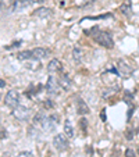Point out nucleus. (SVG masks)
<instances>
[{
    "instance_id": "1",
    "label": "nucleus",
    "mask_w": 139,
    "mask_h": 157,
    "mask_svg": "<svg viewBox=\"0 0 139 157\" xmlns=\"http://www.w3.org/2000/svg\"><path fill=\"white\" fill-rule=\"evenodd\" d=\"M91 36L93 38V40L98 44H100V46H104V48H107V49H111L113 46H114L113 36L110 35L109 32H106V31H100V29H98V28H93Z\"/></svg>"
},
{
    "instance_id": "2",
    "label": "nucleus",
    "mask_w": 139,
    "mask_h": 157,
    "mask_svg": "<svg viewBox=\"0 0 139 157\" xmlns=\"http://www.w3.org/2000/svg\"><path fill=\"white\" fill-rule=\"evenodd\" d=\"M59 114H50V116H44L43 121H42V128H43L44 131H48V132H52V131H54V128H56V125L59 124Z\"/></svg>"
},
{
    "instance_id": "3",
    "label": "nucleus",
    "mask_w": 139,
    "mask_h": 157,
    "mask_svg": "<svg viewBox=\"0 0 139 157\" xmlns=\"http://www.w3.org/2000/svg\"><path fill=\"white\" fill-rule=\"evenodd\" d=\"M4 104L11 110H14L15 107L20 106V95H18L17 90H9L6 93V96H4Z\"/></svg>"
},
{
    "instance_id": "4",
    "label": "nucleus",
    "mask_w": 139,
    "mask_h": 157,
    "mask_svg": "<svg viewBox=\"0 0 139 157\" xmlns=\"http://www.w3.org/2000/svg\"><path fill=\"white\" fill-rule=\"evenodd\" d=\"M13 116L18 120V121H27L31 117V110L27 106H18L13 110Z\"/></svg>"
},
{
    "instance_id": "5",
    "label": "nucleus",
    "mask_w": 139,
    "mask_h": 157,
    "mask_svg": "<svg viewBox=\"0 0 139 157\" xmlns=\"http://www.w3.org/2000/svg\"><path fill=\"white\" fill-rule=\"evenodd\" d=\"M53 146L56 150L59 151H65L68 149V140L65 138L64 133H57L53 138Z\"/></svg>"
},
{
    "instance_id": "6",
    "label": "nucleus",
    "mask_w": 139,
    "mask_h": 157,
    "mask_svg": "<svg viewBox=\"0 0 139 157\" xmlns=\"http://www.w3.org/2000/svg\"><path fill=\"white\" fill-rule=\"evenodd\" d=\"M60 89H61L60 81L54 77H49L48 82H46V92H48L49 95H57Z\"/></svg>"
},
{
    "instance_id": "7",
    "label": "nucleus",
    "mask_w": 139,
    "mask_h": 157,
    "mask_svg": "<svg viewBox=\"0 0 139 157\" xmlns=\"http://www.w3.org/2000/svg\"><path fill=\"white\" fill-rule=\"evenodd\" d=\"M48 71L50 72V74H59V72L63 71V64L60 60L57 59H53L49 61L48 64Z\"/></svg>"
},
{
    "instance_id": "8",
    "label": "nucleus",
    "mask_w": 139,
    "mask_h": 157,
    "mask_svg": "<svg viewBox=\"0 0 139 157\" xmlns=\"http://www.w3.org/2000/svg\"><path fill=\"white\" fill-rule=\"evenodd\" d=\"M49 54H50V52H49L48 49H44V48H35L32 50V57L36 59V60L46 59V57H49Z\"/></svg>"
},
{
    "instance_id": "9",
    "label": "nucleus",
    "mask_w": 139,
    "mask_h": 157,
    "mask_svg": "<svg viewBox=\"0 0 139 157\" xmlns=\"http://www.w3.org/2000/svg\"><path fill=\"white\" fill-rule=\"evenodd\" d=\"M33 14L39 18H49L53 15V11H52V9H49V7H39V9H36L35 11H33Z\"/></svg>"
},
{
    "instance_id": "10",
    "label": "nucleus",
    "mask_w": 139,
    "mask_h": 157,
    "mask_svg": "<svg viewBox=\"0 0 139 157\" xmlns=\"http://www.w3.org/2000/svg\"><path fill=\"white\" fill-rule=\"evenodd\" d=\"M77 111H78V114H81V116H85V114H88L89 111H91V110H89V106L81 98L77 99Z\"/></svg>"
},
{
    "instance_id": "11",
    "label": "nucleus",
    "mask_w": 139,
    "mask_h": 157,
    "mask_svg": "<svg viewBox=\"0 0 139 157\" xmlns=\"http://www.w3.org/2000/svg\"><path fill=\"white\" fill-rule=\"evenodd\" d=\"M32 3H33V0H15L13 9H14L15 11H20V10H22V9H25V7L31 6Z\"/></svg>"
},
{
    "instance_id": "12",
    "label": "nucleus",
    "mask_w": 139,
    "mask_h": 157,
    "mask_svg": "<svg viewBox=\"0 0 139 157\" xmlns=\"http://www.w3.org/2000/svg\"><path fill=\"white\" fill-rule=\"evenodd\" d=\"M118 71H120V74H122V75H129L131 72H132V68H131L129 65L125 64V61L120 60L118 61Z\"/></svg>"
},
{
    "instance_id": "13",
    "label": "nucleus",
    "mask_w": 139,
    "mask_h": 157,
    "mask_svg": "<svg viewBox=\"0 0 139 157\" xmlns=\"http://www.w3.org/2000/svg\"><path fill=\"white\" fill-rule=\"evenodd\" d=\"M17 59L21 60V61H25V60H29V59H33L32 57V50H24V52H20L17 54Z\"/></svg>"
},
{
    "instance_id": "14",
    "label": "nucleus",
    "mask_w": 139,
    "mask_h": 157,
    "mask_svg": "<svg viewBox=\"0 0 139 157\" xmlns=\"http://www.w3.org/2000/svg\"><path fill=\"white\" fill-rule=\"evenodd\" d=\"M64 133L67 135V138H72V136H74V128H72L71 122L68 121V120L64 122Z\"/></svg>"
},
{
    "instance_id": "15",
    "label": "nucleus",
    "mask_w": 139,
    "mask_h": 157,
    "mask_svg": "<svg viewBox=\"0 0 139 157\" xmlns=\"http://www.w3.org/2000/svg\"><path fill=\"white\" fill-rule=\"evenodd\" d=\"M120 10H121V13L125 15V17H129L131 15V11H132V9H131V2L128 0V2H125L124 4H122L121 7H120Z\"/></svg>"
},
{
    "instance_id": "16",
    "label": "nucleus",
    "mask_w": 139,
    "mask_h": 157,
    "mask_svg": "<svg viewBox=\"0 0 139 157\" xmlns=\"http://www.w3.org/2000/svg\"><path fill=\"white\" fill-rule=\"evenodd\" d=\"M72 56H74V60L78 63L82 61V50H81L79 48H74V50H72Z\"/></svg>"
},
{
    "instance_id": "17",
    "label": "nucleus",
    "mask_w": 139,
    "mask_h": 157,
    "mask_svg": "<svg viewBox=\"0 0 139 157\" xmlns=\"http://www.w3.org/2000/svg\"><path fill=\"white\" fill-rule=\"evenodd\" d=\"M59 81H60V83H61V88H64L65 90H68V88L71 86V81H70V78H68L67 75H64V77Z\"/></svg>"
},
{
    "instance_id": "18",
    "label": "nucleus",
    "mask_w": 139,
    "mask_h": 157,
    "mask_svg": "<svg viewBox=\"0 0 139 157\" xmlns=\"http://www.w3.org/2000/svg\"><path fill=\"white\" fill-rule=\"evenodd\" d=\"M125 157H136V153L132 149H127V150H125Z\"/></svg>"
},
{
    "instance_id": "19",
    "label": "nucleus",
    "mask_w": 139,
    "mask_h": 157,
    "mask_svg": "<svg viewBox=\"0 0 139 157\" xmlns=\"http://www.w3.org/2000/svg\"><path fill=\"white\" fill-rule=\"evenodd\" d=\"M17 157H33V154L31 151H21Z\"/></svg>"
},
{
    "instance_id": "20",
    "label": "nucleus",
    "mask_w": 139,
    "mask_h": 157,
    "mask_svg": "<svg viewBox=\"0 0 139 157\" xmlns=\"http://www.w3.org/2000/svg\"><path fill=\"white\" fill-rule=\"evenodd\" d=\"M20 43H21V40H18V42H15V43H13L11 46H6V49H13V48H17V46H20Z\"/></svg>"
},
{
    "instance_id": "21",
    "label": "nucleus",
    "mask_w": 139,
    "mask_h": 157,
    "mask_svg": "<svg viewBox=\"0 0 139 157\" xmlns=\"http://www.w3.org/2000/svg\"><path fill=\"white\" fill-rule=\"evenodd\" d=\"M100 116H102V121H104L106 122V110H102V113H100Z\"/></svg>"
},
{
    "instance_id": "22",
    "label": "nucleus",
    "mask_w": 139,
    "mask_h": 157,
    "mask_svg": "<svg viewBox=\"0 0 139 157\" xmlns=\"http://www.w3.org/2000/svg\"><path fill=\"white\" fill-rule=\"evenodd\" d=\"M4 86H6V82L3 79H0V88H4Z\"/></svg>"
},
{
    "instance_id": "23",
    "label": "nucleus",
    "mask_w": 139,
    "mask_h": 157,
    "mask_svg": "<svg viewBox=\"0 0 139 157\" xmlns=\"http://www.w3.org/2000/svg\"><path fill=\"white\" fill-rule=\"evenodd\" d=\"M88 2H89V3H92V2H95V0H88Z\"/></svg>"
}]
</instances>
